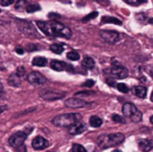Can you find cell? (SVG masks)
I'll use <instances>...</instances> for the list:
<instances>
[{"mask_svg": "<svg viewBox=\"0 0 153 152\" xmlns=\"http://www.w3.org/2000/svg\"><path fill=\"white\" fill-rule=\"evenodd\" d=\"M38 27L45 33L46 36L51 38H66L70 39L72 37V31L69 27L64 25L61 22H57L55 20H52L50 22L46 21H38L36 22Z\"/></svg>", "mask_w": 153, "mask_h": 152, "instance_id": "6da1fadb", "label": "cell"}, {"mask_svg": "<svg viewBox=\"0 0 153 152\" xmlns=\"http://www.w3.org/2000/svg\"><path fill=\"white\" fill-rule=\"evenodd\" d=\"M125 140L123 133H111V134H101L97 139V144L101 149H108L111 147L119 146Z\"/></svg>", "mask_w": 153, "mask_h": 152, "instance_id": "7a4b0ae2", "label": "cell"}, {"mask_svg": "<svg viewBox=\"0 0 153 152\" xmlns=\"http://www.w3.org/2000/svg\"><path fill=\"white\" fill-rule=\"evenodd\" d=\"M81 120V115L72 113V114H64L53 118L52 123L57 127H70L71 125L77 123Z\"/></svg>", "mask_w": 153, "mask_h": 152, "instance_id": "3957f363", "label": "cell"}, {"mask_svg": "<svg viewBox=\"0 0 153 152\" xmlns=\"http://www.w3.org/2000/svg\"><path fill=\"white\" fill-rule=\"evenodd\" d=\"M123 115H124L125 118L129 119L130 121L134 122V123H139V122L142 121V113L139 110V108L134 105L133 103H130V102H127L123 105L122 108Z\"/></svg>", "mask_w": 153, "mask_h": 152, "instance_id": "277c9868", "label": "cell"}, {"mask_svg": "<svg viewBox=\"0 0 153 152\" xmlns=\"http://www.w3.org/2000/svg\"><path fill=\"white\" fill-rule=\"evenodd\" d=\"M17 26H18L19 30L26 35L29 38H40V35L38 33L36 29L33 27L32 23L28 22L25 20H18L17 21Z\"/></svg>", "mask_w": 153, "mask_h": 152, "instance_id": "5b68a950", "label": "cell"}, {"mask_svg": "<svg viewBox=\"0 0 153 152\" xmlns=\"http://www.w3.org/2000/svg\"><path fill=\"white\" fill-rule=\"evenodd\" d=\"M106 73H109L111 75L116 77L117 79H124L128 76V70L122 66L118 62H113V65L109 69H107V71H104Z\"/></svg>", "mask_w": 153, "mask_h": 152, "instance_id": "8992f818", "label": "cell"}, {"mask_svg": "<svg viewBox=\"0 0 153 152\" xmlns=\"http://www.w3.org/2000/svg\"><path fill=\"white\" fill-rule=\"evenodd\" d=\"M100 38L102 39L104 42L108 43V44L115 45L119 43L123 39V35L115 30H101L100 31Z\"/></svg>", "mask_w": 153, "mask_h": 152, "instance_id": "52a82bcc", "label": "cell"}, {"mask_svg": "<svg viewBox=\"0 0 153 152\" xmlns=\"http://www.w3.org/2000/svg\"><path fill=\"white\" fill-rule=\"evenodd\" d=\"M27 134H28V132H26V131L16 132V133H14L10 138L8 143H10V145L13 148H18V147L22 146V145L24 144L25 140H26V138H27Z\"/></svg>", "mask_w": 153, "mask_h": 152, "instance_id": "ba28073f", "label": "cell"}, {"mask_svg": "<svg viewBox=\"0 0 153 152\" xmlns=\"http://www.w3.org/2000/svg\"><path fill=\"white\" fill-rule=\"evenodd\" d=\"M40 97L47 101H54V100H59L65 97V93L57 91H53V90H44L40 93Z\"/></svg>", "mask_w": 153, "mask_h": 152, "instance_id": "9c48e42d", "label": "cell"}, {"mask_svg": "<svg viewBox=\"0 0 153 152\" xmlns=\"http://www.w3.org/2000/svg\"><path fill=\"white\" fill-rule=\"evenodd\" d=\"M92 102H88L85 100L79 99V98H69L66 102H65V105L67 108H88V106H91Z\"/></svg>", "mask_w": 153, "mask_h": 152, "instance_id": "30bf717a", "label": "cell"}, {"mask_svg": "<svg viewBox=\"0 0 153 152\" xmlns=\"http://www.w3.org/2000/svg\"><path fill=\"white\" fill-rule=\"evenodd\" d=\"M27 81L33 85H42L44 83H46L47 79L40 72H31L27 76Z\"/></svg>", "mask_w": 153, "mask_h": 152, "instance_id": "8fae6325", "label": "cell"}, {"mask_svg": "<svg viewBox=\"0 0 153 152\" xmlns=\"http://www.w3.org/2000/svg\"><path fill=\"white\" fill-rule=\"evenodd\" d=\"M50 67L52 70L57 71V72L64 71V70H67V71H69V72H74V70H73L74 68H73L72 66L67 65V64H65L64 62L57 61V59H53V61H51Z\"/></svg>", "mask_w": 153, "mask_h": 152, "instance_id": "7c38bea8", "label": "cell"}, {"mask_svg": "<svg viewBox=\"0 0 153 152\" xmlns=\"http://www.w3.org/2000/svg\"><path fill=\"white\" fill-rule=\"evenodd\" d=\"M49 146V142L44 139L43 136H36L32 141V147H33L36 150H43V149H46Z\"/></svg>", "mask_w": 153, "mask_h": 152, "instance_id": "4fadbf2b", "label": "cell"}, {"mask_svg": "<svg viewBox=\"0 0 153 152\" xmlns=\"http://www.w3.org/2000/svg\"><path fill=\"white\" fill-rule=\"evenodd\" d=\"M85 128H87L85 124L81 123V122L79 121V122H77V123L73 124V125H71L70 127H69V133L72 134V136L80 134V133H82V132L85 131Z\"/></svg>", "mask_w": 153, "mask_h": 152, "instance_id": "5bb4252c", "label": "cell"}, {"mask_svg": "<svg viewBox=\"0 0 153 152\" xmlns=\"http://www.w3.org/2000/svg\"><path fill=\"white\" fill-rule=\"evenodd\" d=\"M139 147L141 150L144 152H149L153 149V141L148 140V139H144V140L139 141Z\"/></svg>", "mask_w": 153, "mask_h": 152, "instance_id": "9a60e30c", "label": "cell"}, {"mask_svg": "<svg viewBox=\"0 0 153 152\" xmlns=\"http://www.w3.org/2000/svg\"><path fill=\"white\" fill-rule=\"evenodd\" d=\"M7 82H8V85H12V87H18L21 85V77L17 75V73H13L8 76Z\"/></svg>", "mask_w": 153, "mask_h": 152, "instance_id": "2e32d148", "label": "cell"}, {"mask_svg": "<svg viewBox=\"0 0 153 152\" xmlns=\"http://www.w3.org/2000/svg\"><path fill=\"white\" fill-rule=\"evenodd\" d=\"M133 92H134V95H137L139 98H146L147 96V87H143V85H135L133 87Z\"/></svg>", "mask_w": 153, "mask_h": 152, "instance_id": "e0dca14e", "label": "cell"}, {"mask_svg": "<svg viewBox=\"0 0 153 152\" xmlns=\"http://www.w3.org/2000/svg\"><path fill=\"white\" fill-rule=\"evenodd\" d=\"M101 23H113V24L116 25H122V21L118 18H115V17H111V16H104L101 19Z\"/></svg>", "mask_w": 153, "mask_h": 152, "instance_id": "ac0fdd59", "label": "cell"}, {"mask_svg": "<svg viewBox=\"0 0 153 152\" xmlns=\"http://www.w3.org/2000/svg\"><path fill=\"white\" fill-rule=\"evenodd\" d=\"M32 65L36 67H45L47 65V59L43 56H36L32 59Z\"/></svg>", "mask_w": 153, "mask_h": 152, "instance_id": "d6986e66", "label": "cell"}, {"mask_svg": "<svg viewBox=\"0 0 153 152\" xmlns=\"http://www.w3.org/2000/svg\"><path fill=\"white\" fill-rule=\"evenodd\" d=\"M82 66L87 69H93L95 67V61L90 56H85L82 61Z\"/></svg>", "mask_w": 153, "mask_h": 152, "instance_id": "ffe728a7", "label": "cell"}, {"mask_svg": "<svg viewBox=\"0 0 153 152\" xmlns=\"http://www.w3.org/2000/svg\"><path fill=\"white\" fill-rule=\"evenodd\" d=\"M102 123H103L102 119L97 117V116H93V117H91V119H90V125L92 127H100L102 125Z\"/></svg>", "mask_w": 153, "mask_h": 152, "instance_id": "44dd1931", "label": "cell"}, {"mask_svg": "<svg viewBox=\"0 0 153 152\" xmlns=\"http://www.w3.org/2000/svg\"><path fill=\"white\" fill-rule=\"evenodd\" d=\"M65 47L62 44H51L50 45V50L52 52L56 53V54H61V53L64 51Z\"/></svg>", "mask_w": 153, "mask_h": 152, "instance_id": "7402d4cb", "label": "cell"}, {"mask_svg": "<svg viewBox=\"0 0 153 152\" xmlns=\"http://www.w3.org/2000/svg\"><path fill=\"white\" fill-rule=\"evenodd\" d=\"M67 57L70 61H78L79 59V53L77 51H70V52L67 53Z\"/></svg>", "mask_w": 153, "mask_h": 152, "instance_id": "603a6c76", "label": "cell"}, {"mask_svg": "<svg viewBox=\"0 0 153 152\" xmlns=\"http://www.w3.org/2000/svg\"><path fill=\"white\" fill-rule=\"evenodd\" d=\"M71 152H87V149L82 146V145L79 144H73Z\"/></svg>", "mask_w": 153, "mask_h": 152, "instance_id": "cb8c5ba5", "label": "cell"}, {"mask_svg": "<svg viewBox=\"0 0 153 152\" xmlns=\"http://www.w3.org/2000/svg\"><path fill=\"white\" fill-rule=\"evenodd\" d=\"M40 10H41V7L38 4H28V5H26V12H28V13H34Z\"/></svg>", "mask_w": 153, "mask_h": 152, "instance_id": "d4e9b609", "label": "cell"}, {"mask_svg": "<svg viewBox=\"0 0 153 152\" xmlns=\"http://www.w3.org/2000/svg\"><path fill=\"white\" fill-rule=\"evenodd\" d=\"M125 2L130 4V5L137 6V5H141V4L147 2V0H125Z\"/></svg>", "mask_w": 153, "mask_h": 152, "instance_id": "484cf974", "label": "cell"}, {"mask_svg": "<svg viewBox=\"0 0 153 152\" xmlns=\"http://www.w3.org/2000/svg\"><path fill=\"white\" fill-rule=\"evenodd\" d=\"M117 89H118V91H120L121 93H124V94H127L129 92V87H127L125 83H118Z\"/></svg>", "mask_w": 153, "mask_h": 152, "instance_id": "4316f807", "label": "cell"}, {"mask_svg": "<svg viewBox=\"0 0 153 152\" xmlns=\"http://www.w3.org/2000/svg\"><path fill=\"white\" fill-rule=\"evenodd\" d=\"M97 16H98V13H97V12H93V13L89 14L88 16H85V18L82 19V22H88V21L92 20V19H95Z\"/></svg>", "mask_w": 153, "mask_h": 152, "instance_id": "83f0119b", "label": "cell"}, {"mask_svg": "<svg viewBox=\"0 0 153 152\" xmlns=\"http://www.w3.org/2000/svg\"><path fill=\"white\" fill-rule=\"evenodd\" d=\"M91 95H95V92H91V91H81V92H77L75 94L76 97H80V96H91Z\"/></svg>", "mask_w": 153, "mask_h": 152, "instance_id": "f1b7e54d", "label": "cell"}, {"mask_svg": "<svg viewBox=\"0 0 153 152\" xmlns=\"http://www.w3.org/2000/svg\"><path fill=\"white\" fill-rule=\"evenodd\" d=\"M111 119H113L115 122H117V123H125L124 118H122L121 116H119V115H117V114L113 115V117H111Z\"/></svg>", "mask_w": 153, "mask_h": 152, "instance_id": "f546056e", "label": "cell"}, {"mask_svg": "<svg viewBox=\"0 0 153 152\" xmlns=\"http://www.w3.org/2000/svg\"><path fill=\"white\" fill-rule=\"evenodd\" d=\"M17 75L18 76H20L21 78L22 77H24L25 76V69H24V67H19V68H17Z\"/></svg>", "mask_w": 153, "mask_h": 152, "instance_id": "4dcf8cb0", "label": "cell"}, {"mask_svg": "<svg viewBox=\"0 0 153 152\" xmlns=\"http://www.w3.org/2000/svg\"><path fill=\"white\" fill-rule=\"evenodd\" d=\"M15 2V0H1L0 3H1L2 6H8L10 4H13Z\"/></svg>", "mask_w": 153, "mask_h": 152, "instance_id": "1f68e13d", "label": "cell"}, {"mask_svg": "<svg viewBox=\"0 0 153 152\" xmlns=\"http://www.w3.org/2000/svg\"><path fill=\"white\" fill-rule=\"evenodd\" d=\"M94 85H95V81L94 80H87L85 83L82 85V87H94Z\"/></svg>", "mask_w": 153, "mask_h": 152, "instance_id": "d6a6232c", "label": "cell"}, {"mask_svg": "<svg viewBox=\"0 0 153 152\" xmlns=\"http://www.w3.org/2000/svg\"><path fill=\"white\" fill-rule=\"evenodd\" d=\"M106 83L109 87H115L116 85V81L114 80V78H106Z\"/></svg>", "mask_w": 153, "mask_h": 152, "instance_id": "836d02e7", "label": "cell"}, {"mask_svg": "<svg viewBox=\"0 0 153 152\" xmlns=\"http://www.w3.org/2000/svg\"><path fill=\"white\" fill-rule=\"evenodd\" d=\"M36 49H38V47H36V46H34L33 44H29L27 50H28V51H33V50H36Z\"/></svg>", "mask_w": 153, "mask_h": 152, "instance_id": "e575fe53", "label": "cell"}, {"mask_svg": "<svg viewBox=\"0 0 153 152\" xmlns=\"http://www.w3.org/2000/svg\"><path fill=\"white\" fill-rule=\"evenodd\" d=\"M16 52L18 53V54L22 55L23 53H24V49L21 48V47H17V48H16Z\"/></svg>", "mask_w": 153, "mask_h": 152, "instance_id": "d590c367", "label": "cell"}, {"mask_svg": "<svg viewBox=\"0 0 153 152\" xmlns=\"http://www.w3.org/2000/svg\"><path fill=\"white\" fill-rule=\"evenodd\" d=\"M18 152H26V147H25L24 145L18 147Z\"/></svg>", "mask_w": 153, "mask_h": 152, "instance_id": "8d00e7d4", "label": "cell"}, {"mask_svg": "<svg viewBox=\"0 0 153 152\" xmlns=\"http://www.w3.org/2000/svg\"><path fill=\"white\" fill-rule=\"evenodd\" d=\"M7 106L6 105H2V106H0V114H2L3 112H5L6 110H7Z\"/></svg>", "mask_w": 153, "mask_h": 152, "instance_id": "74e56055", "label": "cell"}, {"mask_svg": "<svg viewBox=\"0 0 153 152\" xmlns=\"http://www.w3.org/2000/svg\"><path fill=\"white\" fill-rule=\"evenodd\" d=\"M3 92H4V90H3V85H2V83L0 82V96L3 95Z\"/></svg>", "mask_w": 153, "mask_h": 152, "instance_id": "f35d334b", "label": "cell"}, {"mask_svg": "<svg viewBox=\"0 0 153 152\" xmlns=\"http://www.w3.org/2000/svg\"><path fill=\"white\" fill-rule=\"evenodd\" d=\"M148 23H150V24H153V18H149V19H148Z\"/></svg>", "mask_w": 153, "mask_h": 152, "instance_id": "ab89813d", "label": "cell"}, {"mask_svg": "<svg viewBox=\"0 0 153 152\" xmlns=\"http://www.w3.org/2000/svg\"><path fill=\"white\" fill-rule=\"evenodd\" d=\"M150 122H151V124H153V116L150 117Z\"/></svg>", "mask_w": 153, "mask_h": 152, "instance_id": "60d3db41", "label": "cell"}, {"mask_svg": "<svg viewBox=\"0 0 153 152\" xmlns=\"http://www.w3.org/2000/svg\"><path fill=\"white\" fill-rule=\"evenodd\" d=\"M150 74H151V76L153 77V69L151 70V71H150Z\"/></svg>", "mask_w": 153, "mask_h": 152, "instance_id": "b9f144b4", "label": "cell"}, {"mask_svg": "<svg viewBox=\"0 0 153 152\" xmlns=\"http://www.w3.org/2000/svg\"><path fill=\"white\" fill-rule=\"evenodd\" d=\"M113 152H122L121 150H118V149H117V150H114Z\"/></svg>", "mask_w": 153, "mask_h": 152, "instance_id": "7bdbcfd3", "label": "cell"}, {"mask_svg": "<svg viewBox=\"0 0 153 152\" xmlns=\"http://www.w3.org/2000/svg\"><path fill=\"white\" fill-rule=\"evenodd\" d=\"M151 101H153V91H152V94H151Z\"/></svg>", "mask_w": 153, "mask_h": 152, "instance_id": "ee69618b", "label": "cell"}, {"mask_svg": "<svg viewBox=\"0 0 153 152\" xmlns=\"http://www.w3.org/2000/svg\"><path fill=\"white\" fill-rule=\"evenodd\" d=\"M0 13H1V10H0Z\"/></svg>", "mask_w": 153, "mask_h": 152, "instance_id": "f6af8a7d", "label": "cell"}]
</instances>
